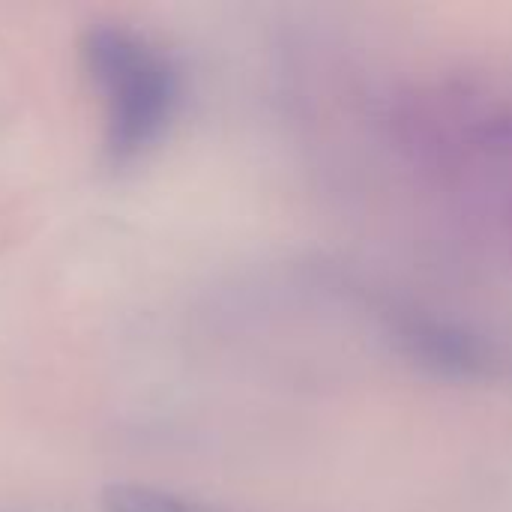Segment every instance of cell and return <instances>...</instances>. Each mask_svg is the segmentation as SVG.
Instances as JSON below:
<instances>
[{
	"instance_id": "1",
	"label": "cell",
	"mask_w": 512,
	"mask_h": 512,
	"mask_svg": "<svg viewBox=\"0 0 512 512\" xmlns=\"http://www.w3.org/2000/svg\"><path fill=\"white\" fill-rule=\"evenodd\" d=\"M84 51L90 72L111 93L108 147L126 159L162 132L174 105V75L120 27L90 30Z\"/></svg>"
},
{
	"instance_id": "2",
	"label": "cell",
	"mask_w": 512,
	"mask_h": 512,
	"mask_svg": "<svg viewBox=\"0 0 512 512\" xmlns=\"http://www.w3.org/2000/svg\"><path fill=\"white\" fill-rule=\"evenodd\" d=\"M102 504L108 512H207L183 498L153 489H138V486H114L105 492Z\"/></svg>"
}]
</instances>
